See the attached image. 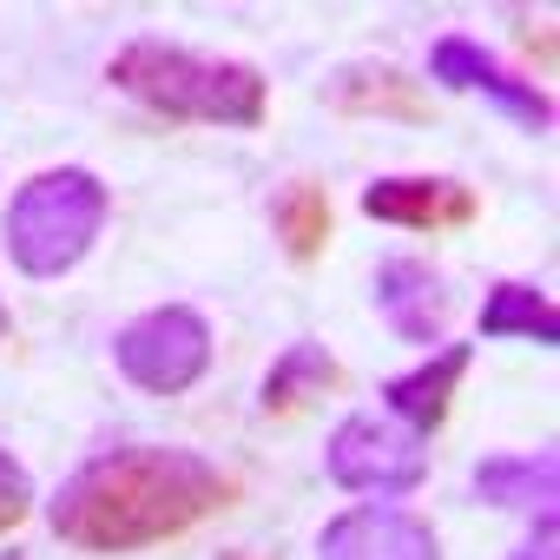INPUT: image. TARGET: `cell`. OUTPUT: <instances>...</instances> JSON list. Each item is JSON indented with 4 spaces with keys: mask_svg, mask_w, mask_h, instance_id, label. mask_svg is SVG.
I'll list each match as a JSON object with an SVG mask.
<instances>
[{
    "mask_svg": "<svg viewBox=\"0 0 560 560\" xmlns=\"http://www.w3.org/2000/svg\"><path fill=\"white\" fill-rule=\"evenodd\" d=\"M363 218L402 224V231H442L475 218V191L455 178H376L363 191Z\"/></svg>",
    "mask_w": 560,
    "mask_h": 560,
    "instance_id": "cell-9",
    "label": "cell"
},
{
    "mask_svg": "<svg viewBox=\"0 0 560 560\" xmlns=\"http://www.w3.org/2000/svg\"><path fill=\"white\" fill-rule=\"evenodd\" d=\"M429 73H435L448 93H481V100H494V113H508V119H514V126H527V132H547V126H553L547 93H540V86H527L521 73H508V67H501L481 40H468V34L435 40Z\"/></svg>",
    "mask_w": 560,
    "mask_h": 560,
    "instance_id": "cell-6",
    "label": "cell"
},
{
    "mask_svg": "<svg viewBox=\"0 0 560 560\" xmlns=\"http://www.w3.org/2000/svg\"><path fill=\"white\" fill-rule=\"evenodd\" d=\"M0 337H8V304H0Z\"/></svg>",
    "mask_w": 560,
    "mask_h": 560,
    "instance_id": "cell-19",
    "label": "cell"
},
{
    "mask_svg": "<svg viewBox=\"0 0 560 560\" xmlns=\"http://www.w3.org/2000/svg\"><path fill=\"white\" fill-rule=\"evenodd\" d=\"M324 468H330L337 488L383 501V494H409V488L429 475V448H422V435H409V429L389 422V416H350V422L330 435Z\"/></svg>",
    "mask_w": 560,
    "mask_h": 560,
    "instance_id": "cell-5",
    "label": "cell"
},
{
    "mask_svg": "<svg viewBox=\"0 0 560 560\" xmlns=\"http://www.w3.org/2000/svg\"><path fill=\"white\" fill-rule=\"evenodd\" d=\"M330 106L337 113H363V119H409V126H429L435 119V106L422 100V86L409 73H396V67H376V60L343 67L330 80Z\"/></svg>",
    "mask_w": 560,
    "mask_h": 560,
    "instance_id": "cell-10",
    "label": "cell"
},
{
    "mask_svg": "<svg viewBox=\"0 0 560 560\" xmlns=\"http://www.w3.org/2000/svg\"><path fill=\"white\" fill-rule=\"evenodd\" d=\"M119 357V376L145 396H178L205 376L211 363V324L191 311V304H165V311H145L139 324L119 330L113 343Z\"/></svg>",
    "mask_w": 560,
    "mask_h": 560,
    "instance_id": "cell-4",
    "label": "cell"
},
{
    "mask_svg": "<svg viewBox=\"0 0 560 560\" xmlns=\"http://www.w3.org/2000/svg\"><path fill=\"white\" fill-rule=\"evenodd\" d=\"M481 337H527V343H560V311L534 284H494L481 304Z\"/></svg>",
    "mask_w": 560,
    "mask_h": 560,
    "instance_id": "cell-14",
    "label": "cell"
},
{
    "mask_svg": "<svg viewBox=\"0 0 560 560\" xmlns=\"http://www.w3.org/2000/svg\"><path fill=\"white\" fill-rule=\"evenodd\" d=\"M218 560H257V553H218Z\"/></svg>",
    "mask_w": 560,
    "mask_h": 560,
    "instance_id": "cell-18",
    "label": "cell"
},
{
    "mask_svg": "<svg viewBox=\"0 0 560 560\" xmlns=\"http://www.w3.org/2000/svg\"><path fill=\"white\" fill-rule=\"evenodd\" d=\"M100 231H106V185L80 165L27 178L8 205V257L40 284L67 277L100 244Z\"/></svg>",
    "mask_w": 560,
    "mask_h": 560,
    "instance_id": "cell-3",
    "label": "cell"
},
{
    "mask_svg": "<svg viewBox=\"0 0 560 560\" xmlns=\"http://www.w3.org/2000/svg\"><path fill=\"white\" fill-rule=\"evenodd\" d=\"M317 560H442V547H435V527L422 514L389 508V501H363L324 527Z\"/></svg>",
    "mask_w": 560,
    "mask_h": 560,
    "instance_id": "cell-7",
    "label": "cell"
},
{
    "mask_svg": "<svg viewBox=\"0 0 560 560\" xmlns=\"http://www.w3.org/2000/svg\"><path fill=\"white\" fill-rule=\"evenodd\" d=\"M0 560H21V553H0Z\"/></svg>",
    "mask_w": 560,
    "mask_h": 560,
    "instance_id": "cell-20",
    "label": "cell"
},
{
    "mask_svg": "<svg viewBox=\"0 0 560 560\" xmlns=\"http://www.w3.org/2000/svg\"><path fill=\"white\" fill-rule=\"evenodd\" d=\"M106 80L139 100L145 113L159 119H178V126H257L264 119V73L257 67H237V60H205L191 47H172V40H132L113 54Z\"/></svg>",
    "mask_w": 560,
    "mask_h": 560,
    "instance_id": "cell-2",
    "label": "cell"
},
{
    "mask_svg": "<svg viewBox=\"0 0 560 560\" xmlns=\"http://www.w3.org/2000/svg\"><path fill=\"white\" fill-rule=\"evenodd\" d=\"M27 508H34V481H27V468L0 448V534L8 527H21L27 521Z\"/></svg>",
    "mask_w": 560,
    "mask_h": 560,
    "instance_id": "cell-16",
    "label": "cell"
},
{
    "mask_svg": "<svg viewBox=\"0 0 560 560\" xmlns=\"http://www.w3.org/2000/svg\"><path fill=\"white\" fill-rule=\"evenodd\" d=\"M237 501V481L191 455V448H106L93 455L47 508L54 534L67 547L86 553H132V547H159L211 514H224Z\"/></svg>",
    "mask_w": 560,
    "mask_h": 560,
    "instance_id": "cell-1",
    "label": "cell"
},
{
    "mask_svg": "<svg viewBox=\"0 0 560 560\" xmlns=\"http://www.w3.org/2000/svg\"><path fill=\"white\" fill-rule=\"evenodd\" d=\"M560 494V455H488L475 468V501L514 508V514H553Z\"/></svg>",
    "mask_w": 560,
    "mask_h": 560,
    "instance_id": "cell-12",
    "label": "cell"
},
{
    "mask_svg": "<svg viewBox=\"0 0 560 560\" xmlns=\"http://www.w3.org/2000/svg\"><path fill=\"white\" fill-rule=\"evenodd\" d=\"M376 311L402 343H442L448 330V284L422 257H389L376 270Z\"/></svg>",
    "mask_w": 560,
    "mask_h": 560,
    "instance_id": "cell-8",
    "label": "cell"
},
{
    "mask_svg": "<svg viewBox=\"0 0 560 560\" xmlns=\"http://www.w3.org/2000/svg\"><path fill=\"white\" fill-rule=\"evenodd\" d=\"M462 376H468V350L455 343V350H442V357H429L422 370H409V376H396V383H383V402L396 409V422H402L409 435H435V429L448 422V402H455V389H462Z\"/></svg>",
    "mask_w": 560,
    "mask_h": 560,
    "instance_id": "cell-11",
    "label": "cell"
},
{
    "mask_svg": "<svg viewBox=\"0 0 560 560\" xmlns=\"http://www.w3.org/2000/svg\"><path fill=\"white\" fill-rule=\"evenodd\" d=\"M343 383V370H337V357L324 350V343H291L284 357L270 363V376H264V409L270 416H304L311 402H324L330 389Z\"/></svg>",
    "mask_w": 560,
    "mask_h": 560,
    "instance_id": "cell-13",
    "label": "cell"
},
{
    "mask_svg": "<svg viewBox=\"0 0 560 560\" xmlns=\"http://www.w3.org/2000/svg\"><path fill=\"white\" fill-rule=\"evenodd\" d=\"M508 560H560V521H553V514H534L527 540H521Z\"/></svg>",
    "mask_w": 560,
    "mask_h": 560,
    "instance_id": "cell-17",
    "label": "cell"
},
{
    "mask_svg": "<svg viewBox=\"0 0 560 560\" xmlns=\"http://www.w3.org/2000/svg\"><path fill=\"white\" fill-rule=\"evenodd\" d=\"M277 244H284L298 264L324 257V244H330V198H324L317 178H298V185L277 191Z\"/></svg>",
    "mask_w": 560,
    "mask_h": 560,
    "instance_id": "cell-15",
    "label": "cell"
}]
</instances>
